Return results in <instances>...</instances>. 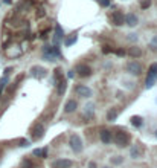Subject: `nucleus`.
<instances>
[{"mask_svg": "<svg viewBox=\"0 0 157 168\" xmlns=\"http://www.w3.org/2000/svg\"><path fill=\"white\" fill-rule=\"evenodd\" d=\"M156 81H157V75L156 74H153V72H150L148 77H147V80H145V86H147V89H151Z\"/></svg>", "mask_w": 157, "mask_h": 168, "instance_id": "f8f14e48", "label": "nucleus"}, {"mask_svg": "<svg viewBox=\"0 0 157 168\" xmlns=\"http://www.w3.org/2000/svg\"><path fill=\"white\" fill-rule=\"evenodd\" d=\"M130 122H131L134 127H142L143 126V119H142L140 116H131Z\"/></svg>", "mask_w": 157, "mask_h": 168, "instance_id": "dca6fc26", "label": "nucleus"}, {"mask_svg": "<svg viewBox=\"0 0 157 168\" xmlns=\"http://www.w3.org/2000/svg\"><path fill=\"white\" fill-rule=\"evenodd\" d=\"M77 38H78V37H77V35H75V34H73V35H72V37H70V38H66V44H67V46H72V44H75V43H77Z\"/></svg>", "mask_w": 157, "mask_h": 168, "instance_id": "412c9836", "label": "nucleus"}, {"mask_svg": "<svg viewBox=\"0 0 157 168\" xmlns=\"http://www.w3.org/2000/svg\"><path fill=\"white\" fill-rule=\"evenodd\" d=\"M116 54H118L119 57H122V55H125V50H122V49H119V50H116Z\"/></svg>", "mask_w": 157, "mask_h": 168, "instance_id": "7c9ffc66", "label": "nucleus"}, {"mask_svg": "<svg viewBox=\"0 0 157 168\" xmlns=\"http://www.w3.org/2000/svg\"><path fill=\"white\" fill-rule=\"evenodd\" d=\"M130 154H131V158L133 159H139L140 158V150H139V147H131V150H130Z\"/></svg>", "mask_w": 157, "mask_h": 168, "instance_id": "f3484780", "label": "nucleus"}, {"mask_svg": "<svg viewBox=\"0 0 157 168\" xmlns=\"http://www.w3.org/2000/svg\"><path fill=\"white\" fill-rule=\"evenodd\" d=\"M102 52H104V54H108V52H112V49H110L108 46H104V47H102Z\"/></svg>", "mask_w": 157, "mask_h": 168, "instance_id": "c85d7f7f", "label": "nucleus"}, {"mask_svg": "<svg viewBox=\"0 0 157 168\" xmlns=\"http://www.w3.org/2000/svg\"><path fill=\"white\" fill-rule=\"evenodd\" d=\"M43 133H44V126L43 124H37L34 127V130H32V138L34 139H40L43 136Z\"/></svg>", "mask_w": 157, "mask_h": 168, "instance_id": "1a4fd4ad", "label": "nucleus"}, {"mask_svg": "<svg viewBox=\"0 0 157 168\" xmlns=\"http://www.w3.org/2000/svg\"><path fill=\"white\" fill-rule=\"evenodd\" d=\"M153 74H156L157 75V63H154V64H151V69H150Z\"/></svg>", "mask_w": 157, "mask_h": 168, "instance_id": "cd10ccee", "label": "nucleus"}, {"mask_svg": "<svg viewBox=\"0 0 157 168\" xmlns=\"http://www.w3.org/2000/svg\"><path fill=\"white\" fill-rule=\"evenodd\" d=\"M116 118H118V110L116 109H110L108 113H107V119L108 121H115Z\"/></svg>", "mask_w": 157, "mask_h": 168, "instance_id": "a211bd4d", "label": "nucleus"}, {"mask_svg": "<svg viewBox=\"0 0 157 168\" xmlns=\"http://www.w3.org/2000/svg\"><path fill=\"white\" fill-rule=\"evenodd\" d=\"M101 141L104 144H110L113 141V136H112V131L110 130H102L101 131Z\"/></svg>", "mask_w": 157, "mask_h": 168, "instance_id": "9d476101", "label": "nucleus"}, {"mask_svg": "<svg viewBox=\"0 0 157 168\" xmlns=\"http://www.w3.org/2000/svg\"><path fill=\"white\" fill-rule=\"evenodd\" d=\"M22 168H34L32 161H29V159H25V161L22 162Z\"/></svg>", "mask_w": 157, "mask_h": 168, "instance_id": "4be33fe9", "label": "nucleus"}, {"mask_svg": "<svg viewBox=\"0 0 157 168\" xmlns=\"http://www.w3.org/2000/svg\"><path fill=\"white\" fill-rule=\"evenodd\" d=\"M57 86H58V93H60V95H64V92H66V86H67V84H66V80H60Z\"/></svg>", "mask_w": 157, "mask_h": 168, "instance_id": "6ab92c4d", "label": "nucleus"}, {"mask_svg": "<svg viewBox=\"0 0 157 168\" xmlns=\"http://www.w3.org/2000/svg\"><path fill=\"white\" fill-rule=\"evenodd\" d=\"M128 54H130V57H133V58H139V57L142 55V49H140V47L133 46V47H130V49H128Z\"/></svg>", "mask_w": 157, "mask_h": 168, "instance_id": "4468645a", "label": "nucleus"}, {"mask_svg": "<svg viewBox=\"0 0 157 168\" xmlns=\"http://www.w3.org/2000/svg\"><path fill=\"white\" fill-rule=\"evenodd\" d=\"M101 6H108L110 5V0H98Z\"/></svg>", "mask_w": 157, "mask_h": 168, "instance_id": "a878e982", "label": "nucleus"}, {"mask_svg": "<svg viewBox=\"0 0 157 168\" xmlns=\"http://www.w3.org/2000/svg\"><path fill=\"white\" fill-rule=\"evenodd\" d=\"M73 77H75V74H73V70H70L69 72V78H73Z\"/></svg>", "mask_w": 157, "mask_h": 168, "instance_id": "473e14b6", "label": "nucleus"}, {"mask_svg": "<svg viewBox=\"0 0 157 168\" xmlns=\"http://www.w3.org/2000/svg\"><path fill=\"white\" fill-rule=\"evenodd\" d=\"M69 145H70V148L75 153H79L82 150V139L79 138L78 134H72L70 136V141H69Z\"/></svg>", "mask_w": 157, "mask_h": 168, "instance_id": "f257e3e1", "label": "nucleus"}, {"mask_svg": "<svg viewBox=\"0 0 157 168\" xmlns=\"http://www.w3.org/2000/svg\"><path fill=\"white\" fill-rule=\"evenodd\" d=\"M127 69H128V72L133 74V75H139V74L142 72V66H140L137 61H130V63L127 64Z\"/></svg>", "mask_w": 157, "mask_h": 168, "instance_id": "7ed1b4c3", "label": "nucleus"}, {"mask_svg": "<svg viewBox=\"0 0 157 168\" xmlns=\"http://www.w3.org/2000/svg\"><path fill=\"white\" fill-rule=\"evenodd\" d=\"M31 74H32V77H35V78H44V77H46V69H43V67H40V66H34V67L31 69Z\"/></svg>", "mask_w": 157, "mask_h": 168, "instance_id": "0eeeda50", "label": "nucleus"}, {"mask_svg": "<svg viewBox=\"0 0 157 168\" xmlns=\"http://www.w3.org/2000/svg\"><path fill=\"white\" fill-rule=\"evenodd\" d=\"M52 167L53 168H70L72 167V161H69V159H58V161H55L52 164Z\"/></svg>", "mask_w": 157, "mask_h": 168, "instance_id": "39448f33", "label": "nucleus"}, {"mask_svg": "<svg viewBox=\"0 0 157 168\" xmlns=\"http://www.w3.org/2000/svg\"><path fill=\"white\" fill-rule=\"evenodd\" d=\"M125 23L130 25V26H136L139 23V18H137L136 14H128V15H125Z\"/></svg>", "mask_w": 157, "mask_h": 168, "instance_id": "9b49d317", "label": "nucleus"}, {"mask_svg": "<svg viewBox=\"0 0 157 168\" xmlns=\"http://www.w3.org/2000/svg\"><path fill=\"white\" fill-rule=\"evenodd\" d=\"M11 2H12V0H5V3H11Z\"/></svg>", "mask_w": 157, "mask_h": 168, "instance_id": "72a5a7b5", "label": "nucleus"}, {"mask_svg": "<svg viewBox=\"0 0 157 168\" xmlns=\"http://www.w3.org/2000/svg\"><path fill=\"white\" fill-rule=\"evenodd\" d=\"M150 6H151V0H142L140 2V8L142 9H148Z\"/></svg>", "mask_w": 157, "mask_h": 168, "instance_id": "5701e85b", "label": "nucleus"}, {"mask_svg": "<svg viewBox=\"0 0 157 168\" xmlns=\"http://www.w3.org/2000/svg\"><path fill=\"white\" fill-rule=\"evenodd\" d=\"M151 47H153V49H157V35L151 40Z\"/></svg>", "mask_w": 157, "mask_h": 168, "instance_id": "bb28decb", "label": "nucleus"}, {"mask_svg": "<svg viewBox=\"0 0 157 168\" xmlns=\"http://www.w3.org/2000/svg\"><path fill=\"white\" fill-rule=\"evenodd\" d=\"M77 109H78V102H77L75 99H69V101L66 102V106H64V110H66L67 113H73Z\"/></svg>", "mask_w": 157, "mask_h": 168, "instance_id": "6e6552de", "label": "nucleus"}, {"mask_svg": "<svg viewBox=\"0 0 157 168\" xmlns=\"http://www.w3.org/2000/svg\"><path fill=\"white\" fill-rule=\"evenodd\" d=\"M55 31H57V37H55V43L58 44V43L61 42V38L64 37V32H63V28H61L60 25H57V26H55Z\"/></svg>", "mask_w": 157, "mask_h": 168, "instance_id": "2eb2a0df", "label": "nucleus"}, {"mask_svg": "<svg viewBox=\"0 0 157 168\" xmlns=\"http://www.w3.org/2000/svg\"><path fill=\"white\" fill-rule=\"evenodd\" d=\"M78 74L81 77H88L92 74V69L87 64H81V66H78Z\"/></svg>", "mask_w": 157, "mask_h": 168, "instance_id": "ddd939ff", "label": "nucleus"}, {"mask_svg": "<svg viewBox=\"0 0 157 168\" xmlns=\"http://www.w3.org/2000/svg\"><path fill=\"white\" fill-rule=\"evenodd\" d=\"M112 20H113V23H115L116 26H122V25H125V15H124L120 11H116V12L112 15Z\"/></svg>", "mask_w": 157, "mask_h": 168, "instance_id": "20e7f679", "label": "nucleus"}, {"mask_svg": "<svg viewBox=\"0 0 157 168\" xmlns=\"http://www.w3.org/2000/svg\"><path fill=\"white\" fill-rule=\"evenodd\" d=\"M88 168H96V164H95V162H90V164H88Z\"/></svg>", "mask_w": 157, "mask_h": 168, "instance_id": "2f4dec72", "label": "nucleus"}, {"mask_svg": "<svg viewBox=\"0 0 157 168\" xmlns=\"http://www.w3.org/2000/svg\"><path fill=\"white\" fill-rule=\"evenodd\" d=\"M75 90H77V93L79 96H84V98H90L92 96V90L88 87H85V86H77Z\"/></svg>", "mask_w": 157, "mask_h": 168, "instance_id": "423d86ee", "label": "nucleus"}, {"mask_svg": "<svg viewBox=\"0 0 157 168\" xmlns=\"http://www.w3.org/2000/svg\"><path fill=\"white\" fill-rule=\"evenodd\" d=\"M104 168H110V167H104Z\"/></svg>", "mask_w": 157, "mask_h": 168, "instance_id": "f704fd0d", "label": "nucleus"}, {"mask_svg": "<svg viewBox=\"0 0 157 168\" xmlns=\"http://www.w3.org/2000/svg\"><path fill=\"white\" fill-rule=\"evenodd\" d=\"M156 136H157V131H156Z\"/></svg>", "mask_w": 157, "mask_h": 168, "instance_id": "c9c22d12", "label": "nucleus"}, {"mask_svg": "<svg viewBox=\"0 0 157 168\" xmlns=\"http://www.w3.org/2000/svg\"><path fill=\"white\" fill-rule=\"evenodd\" d=\"M128 141H130V136L125 131H118L115 134V142H116V145H119V147H125L128 144Z\"/></svg>", "mask_w": 157, "mask_h": 168, "instance_id": "f03ea898", "label": "nucleus"}, {"mask_svg": "<svg viewBox=\"0 0 157 168\" xmlns=\"http://www.w3.org/2000/svg\"><path fill=\"white\" fill-rule=\"evenodd\" d=\"M46 153H47L46 148H37V150H34V156H37V158H44Z\"/></svg>", "mask_w": 157, "mask_h": 168, "instance_id": "aec40b11", "label": "nucleus"}, {"mask_svg": "<svg viewBox=\"0 0 157 168\" xmlns=\"http://www.w3.org/2000/svg\"><path fill=\"white\" fill-rule=\"evenodd\" d=\"M85 113H87V116L93 115V104H87L85 106Z\"/></svg>", "mask_w": 157, "mask_h": 168, "instance_id": "b1692460", "label": "nucleus"}, {"mask_svg": "<svg viewBox=\"0 0 157 168\" xmlns=\"http://www.w3.org/2000/svg\"><path fill=\"white\" fill-rule=\"evenodd\" d=\"M112 162H113V164H122V158H120V156L113 158V159H112Z\"/></svg>", "mask_w": 157, "mask_h": 168, "instance_id": "393cba45", "label": "nucleus"}, {"mask_svg": "<svg viewBox=\"0 0 157 168\" xmlns=\"http://www.w3.org/2000/svg\"><path fill=\"white\" fill-rule=\"evenodd\" d=\"M20 144H22V147H28V145H29V142H28L26 139H22V142H20Z\"/></svg>", "mask_w": 157, "mask_h": 168, "instance_id": "c756f323", "label": "nucleus"}]
</instances>
